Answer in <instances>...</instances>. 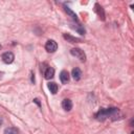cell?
<instances>
[{
    "instance_id": "obj_1",
    "label": "cell",
    "mask_w": 134,
    "mask_h": 134,
    "mask_svg": "<svg viewBox=\"0 0 134 134\" xmlns=\"http://www.w3.org/2000/svg\"><path fill=\"white\" fill-rule=\"evenodd\" d=\"M119 115H120V113L117 108H108V109H100L95 114V118L98 120H105L107 118H111V119L115 120L118 118Z\"/></svg>"
},
{
    "instance_id": "obj_2",
    "label": "cell",
    "mask_w": 134,
    "mask_h": 134,
    "mask_svg": "<svg viewBox=\"0 0 134 134\" xmlns=\"http://www.w3.org/2000/svg\"><path fill=\"white\" fill-rule=\"evenodd\" d=\"M70 53H71L73 57H76L81 62H85V61H86V54H85V52H84L82 49H80V48H72V49L70 50Z\"/></svg>"
},
{
    "instance_id": "obj_3",
    "label": "cell",
    "mask_w": 134,
    "mask_h": 134,
    "mask_svg": "<svg viewBox=\"0 0 134 134\" xmlns=\"http://www.w3.org/2000/svg\"><path fill=\"white\" fill-rule=\"evenodd\" d=\"M45 49L48 52H54L58 49V44L54 40H48L45 44Z\"/></svg>"
},
{
    "instance_id": "obj_4",
    "label": "cell",
    "mask_w": 134,
    "mask_h": 134,
    "mask_svg": "<svg viewBox=\"0 0 134 134\" xmlns=\"http://www.w3.org/2000/svg\"><path fill=\"white\" fill-rule=\"evenodd\" d=\"M1 58H2V61H3L5 64H10V63H13V61H14V59H15V55H14L13 52L7 51V52H4Z\"/></svg>"
},
{
    "instance_id": "obj_5",
    "label": "cell",
    "mask_w": 134,
    "mask_h": 134,
    "mask_svg": "<svg viewBox=\"0 0 134 134\" xmlns=\"http://www.w3.org/2000/svg\"><path fill=\"white\" fill-rule=\"evenodd\" d=\"M63 38H64L67 42H69V43H79V42L82 41L80 38H75V37H73V36H71V35H68V34H64V35H63Z\"/></svg>"
},
{
    "instance_id": "obj_6",
    "label": "cell",
    "mask_w": 134,
    "mask_h": 134,
    "mask_svg": "<svg viewBox=\"0 0 134 134\" xmlns=\"http://www.w3.org/2000/svg\"><path fill=\"white\" fill-rule=\"evenodd\" d=\"M71 75H72V77H73L74 81L81 80V77H82V71H81V69L77 68V67L73 68L72 71H71Z\"/></svg>"
},
{
    "instance_id": "obj_7",
    "label": "cell",
    "mask_w": 134,
    "mask_h": 134,
    "mask_svg": "<svg viewBox=\"0 0 134 134\" xmlns=\"http://www.w3.org/2000/svg\"><path fill=\"white\" fill-rule=\"evenodd\" d=\"M60 80L63 84H67L69 82V73L66 70H62L60 73Z\"/></svg>"
},
{
    "instance_id": "obj_8",
    "label": "cell",
    "mask_w": 134,
    "mask_h": 134,
    "mask_svg": "<svg viewBox=\"0 0 134 134\" xmlns=\"http://www.w3.org/2000/svg\"><path fill=\"white\" fill-rule=\"evenodd\" d=\"M62 107H63V109L65 111H70L72 109V102L69 98H65L62 102Z\"/></svg>"
},
{
    "instance_id": "obj_9",
    "label": "cell",
    "mask_w": 134,
    "mask_h": 134,
    "mask_svg": "<svg viewBox=\"0 0 134 134\" xmlns=\"http://www.w3.org/2000/svg\"><path fill=\"white\" fill-rule=\"evenodd\" d=\"M94 7H95V12H96V14L98 15V17H99L102 20H105V12H104L103 7H102L98 3H96Z\"/></svg>"
},
{
    "instance_id": "obj_10",
    "label": "cell",
    "mask_w": 134,
    "mask_h": 134,
    "mask_svg": "<svg viewBox=\"0 0 134 134\" xmlns=\"http://www.w3.org/2000/svg\"><path fill=\"white\" fill-rule=\"evenodd\" d=\"M53 75H54V69H53L52 67H48V68L45 70V72H44V76H45L46 80L52 79Z\"/></svg>"
},
{
    "instance_id": "obj_11",
    "label": "cell",
    "mask_w": 134,
    "mask_h": 134,
    "mask_svg": "<svg viewBox=\"0 0 134 134\" xmlns=\"http://www.w3.org/2000/svg\"><path fill=\"white\" fill-rule=\"evenodd\" d=\"M65 12H66V13H67V14H68V15H69V16H70V17H71V18H72V19H73V20L76 22V23L79 22V19H77L76 14H75V13H73V12H72V10H71L69 7L65 6Z\"/></svg>"
},
{
    "instance_id": "obj_12",
    "label": "cell",
    "mask_w": 134,
    "mask_h": 134,
    "mask_svg": "<svg viewBox=\"0 0 134 134\" xmlns=\"http://www.w3.org/2000/svg\"><path fill=\"white\" fill-rule=\"evenodd\" d=\"M3 134H19V130L15 127H8L4 130Z\"/></svg>"
},
{
    "instance_id": "obj_13",
    "label": "cell",
    "mask_w": 134,
    "mask_h": 134,
    "mask_svg": "<svg viewBox=\"0 0 134 134\" xmlns=\"http://www.w3.org/2000/svg\"><path fill=\"white\" fill-rule=\"evenodd\" d=\"M48 89L52 94H55L58 91V85L53 82H50V83H48Z\"/></svg>"
},
{
    "instance_id": "obj_14",
    "label": "cell",
    "mask_w": 134,
    "mask_h": 134,
    "mask_svg": "<svg viewBox=\"0 0 134 134\" xmlns=\"http://www.w3.org/2000/svg\"><path fill=\"white\" fill-rule=\"evenodd\" d=\"M74 29H75L79 34H81V35H84V34H85V31H86V30H85V28H84L82 25H77L76 27H74Z\"/></svg>"
},
{
    "instance_id": "obj_15",
    "label": "cell",
    "mask_w": 134,
    "mask_h": 134,
    "mask_svg": "<svg viewBox=\"0 0 134 134\" xmlns=\"http://www.w3.org/2000/svg\"><path fill=\"white\" fill-rule=\"evenodd\" d=\"M34 103H36L39 107H41V104H40V102H39V99H38V98H35V99H34Z\"/></svg>"
},
{
    "instance_id": "obj_16",
    "label": "cell",
    "mask_w": 134,
    "mask_h": 134,
    "mask_svg": "<svg viewBox=\"0 0 134 134\" xmlns=\"http://www.w3.org/2000/svg\"><path fill=\"white\" fill-rule=\"evenodd\" d=\"M31 82L32 83H35V76H34V74L31 73Z\"/></svg>"
},
{
    "instance_id": "obj_17",
    "label": "cell",
    "mask_w": 134,
    "mask_h": 134,
    "mask_svg": "<svg viewBox=\"0 0 134 134\" xmlns=\"http://www.w3.org/2000/svg\"><path fill=\"white\" fill-rule=\"evenodd\" d=\"M2 75H3V72H2V71H0V79L2 77Z\"/></svg>"
},
{
    "instance_id": "obj_18",
    "label": "cell",
    "mask_w": 134,
    "mask_h": 134,
    "mask_svg": "<svg viewBox=\"0 0 134 134\" xmlns=\"http://www.w3.org/2000/svg\"><path fill=\"white\" fill-rule=\"evenodd\" d=\"M1 124H2V118L0 117V126H1Z\"/></svg>"
},
{
    "instance_id": "obj_19",
    "label": "cell",
    "mask_w": 134,
    "mask_h": 134,
    "mask_svg": "<svg viewBox=\"0 0 134 134\" xmlns=\"http://www.w3.org/2000/svg\"><path fill=\"white\" fill-rule=\"evenodd\" d=\"M1 48H2V46H1V44H0V49H1Z\"/></svg>"
}]
</instances>
